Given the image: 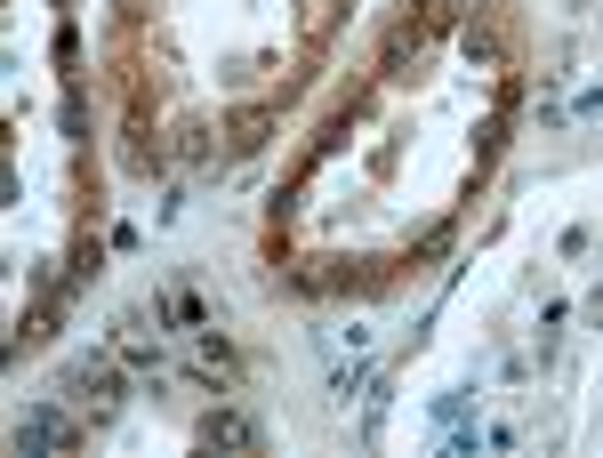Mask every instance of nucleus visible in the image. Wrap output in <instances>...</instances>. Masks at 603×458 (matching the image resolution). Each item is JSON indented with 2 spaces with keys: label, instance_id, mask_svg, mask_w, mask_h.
<instances>
[{
  "label": "nucleus",
  "instance_id": "1",
  "mask_svg": "<svg viewBox=\"0 0 603 458\" xmlns=\"http://www.w3.org/2000/svg\"><path fill=\"white\" fill-rule=\"evenodd\" d=\"M193 434L210 442V450H258V426H250L242 410H210V418H201Z\"/></svg>",
  "mask_w": 603,
  "mask_h": 458
},
{
  "label": "nucleus",
  "instance_id": "2",
  "mask_svg": "<svg viewBox=\"0 0 603 458\" xmlns=\"http://www.w3.org/2000/svg\"><path fill=\"white\" fill-rule=\"evenodd\" d=\"M161 314H169L177 330H210V314H201V298H185V290H169V298H161Z\"/></svg>",
  "mask_w": 603,
  "mask_h": 458
}]
</instances>
